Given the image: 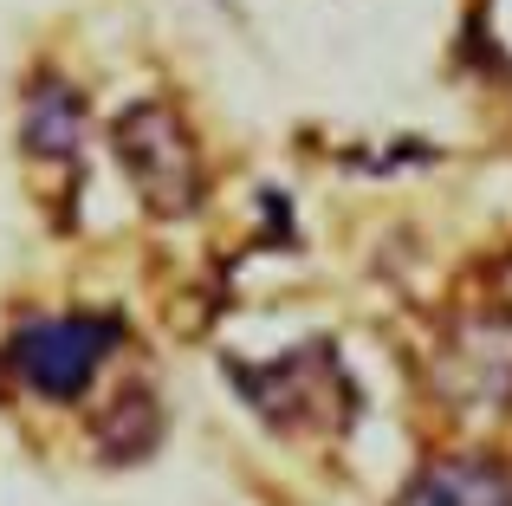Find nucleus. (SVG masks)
<instances>
[{
	"mask_svg": "<svg viewBox=\"0 0 512 506\" xmlns=\"http://www.w3.org/2000/svg\"><path fill=\"white\" fill-rule=\"evenodd\" d=\"M402 506H512V468L506 461H435L422 481L409 487Z\"/></svg>",
	"mask_w": 512,
	"mask_h": 506,
	"instance_id": "7ed1b4c3",
	"label": "nucleus"
},
{
	"mask_svg": "<svg viewBox=\"0 0 512 506\" xmlns=\"http://www.w3.org/2000/svg\"><path fill=\"white\" fill-rule=\"evenodd\" d=\"M117 150H124L130 176L143 182L156 208H188L195 202V143L169 111H130L117 124Z\"/></svg>",
	"mask_w": 512,
	"mask_h": 506,
	"instance_id": "f03ea898",
	"label": "nucleus"
},
{
	"mask_svg": "<svg viewBox=\"0 0 512 506\" xmlns=\"http://www.w3.org/2000/svg\"><path fill=\"white\" fill-rule=\"evenodd\" d=\"M104 351H111L104 318H46V325H26L13 338V364L39 396H78Z\"/></svg>",
	"mask_w": 512,
	"mask_h": 506,
	"instance_id": "f257e3e1",
	"label": "nucleus"
}]
</instances>
